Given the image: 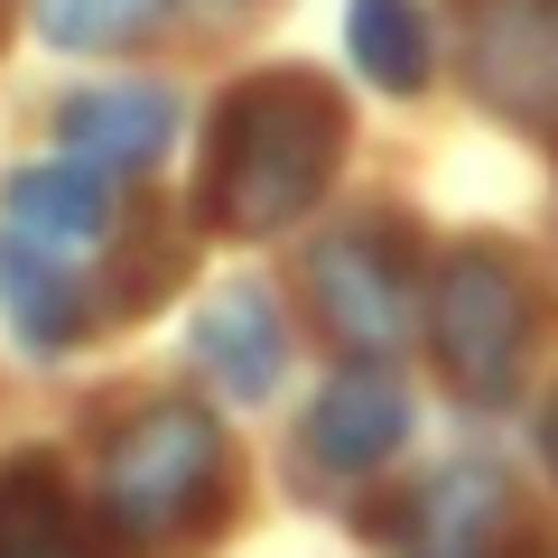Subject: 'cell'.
I'll return each instance as SVG.
<instances>
[{
	"label": "cell",
	"mask_w": 558,
	"mask_h": 558,
	"mask_svg": "<svg viewBox=\"0 0 558 558\" xmlns=\"http://www.w3.org/2000/svg\"><path fill=\"white\" fill-rule=\"evenodd\" d=\"M112 186L102 168H28L0 205V307L28 344H65L102 299V252H112Z\"/></svg>",
	"instance_id": "cell-2"
},
{
	"label": "cell",
	"mask_w": 558,
	"mask_h": 558,
	"mask_svg": "<svg viewBox=\"0 0 558 558\" xmlns=\"http://www.w3.org/2000/svg\"><path fill=\"white\" fill-rule=\"evenodd\" d=\"M344 159V102L317 75H252L215 121V159H205V215L223 233H289L326 196Z\"/></svg>",
	"instance_id": "cell-1"
},
{
	"label": "cell",
	"mask_w": 558,
	"mask_h": 558,
	"mask_svg": "<svg viewBox=\"0 0 558 558\" xmlns=\"http://www.w3.org/2000/svg\"><path fill=\"white\" fill-rule=\"evenodd\" d=\"M465 65L484 102L558 121V0H465Z\"/></svg>",
	"instance_id": "cell-5"
},
{
	"label": "cell",
	"mask_w": 558,
	"mask_h": 558,
	"mask_svg": "<svg viewBox=\"0 0 558 558\" xmlns=\"http://www.w3.org/2000/svg\"><path fill=\"white\" fill-rule=\"evenodd\" d=\"M0 558H102L47 457L0 465Z\"/></svg>",
	"instance_id": "cell-11"
},
{
	"label": "cell",
	"mask_w": 558,
	"mask_h": 558,
	"mask_svg": "<svg viewBox=\"0 0 558 558\" xmlns=\"http://www.w3.org/2000/svg\"><path fill=\"white\" fill-rule=\"evenodd\" d=\"M531 326H539V289L512 252L475 242L438 270V299H428V336H438V363L465 400H502L531 354Z\"/></svg>",
	"instance_id": "cell-4"
},
{
	"label": "cell",
	"mask_w": 558,
	"mask_h": 558,
	"mask_svg": "<svg viewBox=\"0 0 558 558\" xmlns=\"http://www.w3.org/2000/svg\"><path fill=\"white\" fill-rule=\"evenodd\" d=\"M344 38H354V65L373 84H391V94H418L428 84V20H418L410 0H354Z\"/></svg>",
	"instance_id": "cell-12"
},
{
	"label": "cell",
	"mask_w": 558,
	"mask_h": 558,
	"mask_svg": "<svg viewBox=\"0 0 558 558\" xmlns=\"http://www.w3.org/2000/svg\"><path fill=\"white\" fill-rule=\"evenodd\" d=\"M196 363H205V381H223L233 400H260L279 381V363H289L279 307L260 299V289H223V299L196 317Z\"/></svg>",
	"instance_id": "cell-10"
},
{
	"label": "cell",
	"mask_w": 558,
	"mask_h": 558,
	"mask_svg": "<svg viewBox=\"0 0 558 558\" xmlns=\"http://www.w3.org/2000/svg\"><path fill=\"white\" fill-rule=\"evenodd\" d=\"M65 149H75L84 168H102V178H131V168H149L168 149V131H178V102L149 94V84H112V94H75L65 102Z\"/></svg>",
	"instance_id": "cell-8"
},
{
	"label": "cell",
	"mask_w": 558,
	"mask_h": 558,
	"mask_svg": "<svg viewBox=\"0 0 558 558\" xmlns=\"http://www.w3.org/2000/svg\"><path fill=\"white\" fill-rule=\"evenodd\" d=\"M307 289H317L336 344H354V354H391V344L410 336V279H400V242L381 233V223L336 233L317 252V270H307Z\"/></svg>",
	"instance_id": "cell-6"
},
{
	"label": "cell",
	"mask_w": 558,
	"mask_h": 558,
	"mask_svg": "<svg viewBox=\"0 0 558 558\" xmlns=\"http://www.w3.org/2000/svg\"><path fill=\"white\" fill-rule=\"evenodd\" d=\"M223 494H233V457H223V428L196 400H149L102 447V512L140 539L205 531L223 512Z\"/></svg>",
	"instance_id": "cell-3"
},
{
	"label": "cell",
	"mask_w": 558,
	"mask_h": 558,
	"mask_svg": "<svg viewBox=\"0 0 558 558\" xmlns=\"http://www.w3.org/2000/svg\"><path fill=\"white\" fill-rule=\"evenodd\" d=\"M400 428H410L400 381L391 373H344L336 391L307 410V457H317L326 475H363V465H381L400 447Z\"/></svg>",
	"instance_id": "cell-9"
},
{
	"label": "cell",
	"mask_w": 558,
	"mask_h": 558,
	"mask_svg": "<svg viewBox=\"0 0 558 558\" xmlns=\"http://www.w3.org/2000/svg\"><path fill=\"white\" fill-rule=\"evenodd\" d=\"M168 20V0H38V38L65 47V57H112V47H140Z\"/></svg>",
	"instance_id": "cell-13"
},
{
	"label": "cell",
	"mask_w": 558,
	"mask_h": 558,
	"mask_svg": "<svg viewBox=\"0 0 558 558\" xmlns=\"http://www.w3.org/2000/svg\"><path fill=\"white\" fill-rule=\"evenodd\" d=\"M539 447H549V465H558V400H549V428H539Z\"/></svg>",
	"instance_id": "cell-14"
},
{
	"label": "cell",
	"mask_w": 558,
	"mask_h": 558,
	"mask_svg": "<svg viewBox=\"0 0 558 558\" xmlns=\"http://www.w3.org/2000/svg\"><path fill=\"white\" fill-rule=\"evenodd\" d=\"M502 521H512V494L494 465H447L391 512L381 539H400V558H494Z\"/></svg>",
	"instance_id": "cell-7"
}]
</instances>
